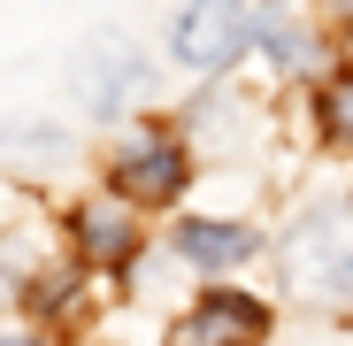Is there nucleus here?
Instances as JSON below:
<instances>
[{
	"label": "nucleus",
	"mask_w": 353,
	"mask_h": 346,
	"mask_svg": "<svg viewBox=\"0 0 353 346\" xmlns=\"http://www.w3.org/2000/svg\"><path fill=\"white\" fill-rule=\"evenodd\" d=\"M345 23H353V0H345Z\"/></svg>",
	"instance_id": "10"
},
{
	"label": "nucleus",
	"mask_w": 353,
	"mask_h": 346,
	"mask_svg": "<svg viewBox=\"0 0 353 346\" xmlns=\"http://www.w3.org/2000/svg\"><path fill=\"white\" fill-rule=\"evenodd\" d=\"M185 146L176 139H161V131H139L131 146H115V200H176L185 193Z\"/></svg>",
	"instance_id": "3"
},
{
	"label": "nucleus",
	"mask_w": 353,
	"mask_h": 346,
	"mask_svg": "<svg viewBox=\"0 0 353 346\" xmlns=\"http://www.w3.org/2000/svg\"><path fill=\"white\" fill-rule=\"evenodd\" d=\"M0 346H46V338H16V331H0Z\"/></svg>",
	"instance_id": "9"
},
{
	"label": "nucleus",
	"mask_w": 353,
	"mask_h": 346,
	"mask_svg": "<svg viewBox=\"0 0 353 346\" xmlns=\"http://www.w3.org/2000/svg\"><path fill=\"white\" fill-rule=\"evenodd\" d=\"M284 269H292V285H300V293L345 300V293H353V215H345V208L307 215V223L284 239Z\"/></svg>",
	"instance_id": "1"
},
{
	"label": "nucleus",
	"mask_w": 353,
	"mask_h": 346,
	"mask_svg": "<svg viewBox=\"0 0 353 346\" xmlns=\"http://www.w3.org/2000/svg\"><path fill=\"white\" fill-rule=\"evenodd\" d=\"M323 139H338V146H353V70L323 85Z\"/></svg>",
	"instance_id": "8"
},
{
	"label": "nucleus",
	"mask_w": 353,
	"mask_h": 346,
	"mask_svg": "<svg viewBox=\"0 0 353 346\" xmlns=\"http://www.w3.org/2000/svg\"><path fill=\"white\" fill-rule=\"evenodd\" d=\"M176 254L192 269H239V262H254V231L246 223H185L176 231Z\"/></svg>",
	"instance_id": "7"
},
{
	"label": "nucleus",
	"mask_w": 353,
	"mask_h": 346,
	"mask_svg": "<svg viewBox=\"0 0 353 346\" xmlns=\"http://www.w3.org/2000/svg\"><path fill=\"white\" fill-rule=\"evenodd\" d=\"M269 331V316L254 308V300H239V293H215V300H200L185 323L169 331V346H254Z\"/></svg>",
	"instance_id": "5"
},
{
	"label": "nucleus",
	"mask_w": 353,
	"mask_h": 346,
	"mask_svg": "<svg viewBox=\"0 0 353 346\" xmlns=\"http://www.w3.org/2000/svg\"><path fill=\"white\" fill-rule=\"evenodd\" d=\"M77 247H85V262L92 269H123L131 254H139V215H131V200H85L77 208Z\"/></svg>",
	"instance_id": "6"
},
{
	"label": "nucleus",
	"mask_w": 353,
	"mask_h": 346,
	"mask_svg": "<svg viewBox=\"0 0 353 346\" xmlns=\"http://www.w3.org/2000/svg\"><path fill=\"white\" fill-rule=\"evenodd\" d=\"M139 93V54L123 46V39H92L85 54H77V100L92 108V115H115V108H123Z\"/></svg>",
	"instance_id": "4"
},
{
	"label": "nucleus",
	"mask_w": 353,
	"mask_h": 346,
	"mask_svg": "<svg viewBox=\"0 0 353 346\" xmlns=\"http://www.w3.org/2000/svg\"><path fill=\"white\" fill-rule=\"evenodd\" d=\"M246 39H254L246 0H185V16H176V31H169L176 62H192V70H230L246 54Z\"/></svg>",
	"instance_id": "2"
}]
</instances>
